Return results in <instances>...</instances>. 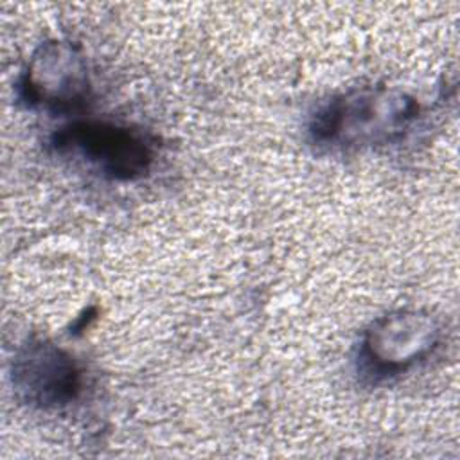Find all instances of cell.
Here are the masks:
<instances>
[{
  "instance_id": "obj_2",
  "label": "cell",
  "mask_w": 460,
  "mask_h": 460,
  "mask_svg": "<svg viewBox=\"0 0 460 460\" xmlns=\"http://www.w3.org/2000/svg\"><path fill=\"white\" fill-rule=\"evenodd\" d=\"M59 151H72L113 180H138L149 172L153 147L137 129L102 120H77L54 137Z\"/></svg>"
},
{
  "instance_id": "obj_5",
  "label": "cell",
  "mask_w": 460,
  "mask_h": 460,
  "mask_svg": "<svg viewBox=\"0 0 460 460\" xmlns=\"http://www.w3.org/2000/svg\"><path fill=\"white\" fill-rule=\"evenodd\" d=\"M22 88L31 104L59 113L72 111L88 99L86 63L74 45L45 41L32 54Z\"/></svg>"
},
{
  "instance_id": "obj_3",
  "label": "cell",
  "mask_w": 460,
  "mask_h": 460,
  "mask_svg": "<svg viewBox=\"0 0 460 460\" xmlns=\"http://www.w3.org/2000/svg\"><path fill=\"white\" fill-rule=\"evenodd\" d=\"M11 377L18 399L41 410L66 406L81 390V372L74 358L40 338L18 349Z\"/></svg>"
},
{
  "instance_id": "obj_4",
  "label": "cell",
  "mask_w": 460,
  "mask_h": 460,
  "mask_svg": "<svg viewBox=\"0 0 460 460\" xmlns=\"http://www.w3.org/2000/svg\"><path fill=\"white\" fill-rule=\"evenodd\" d=\"M438 320L422 309H397L367 329L363 356L381 374L401 372L424 359L440 340Z\"/></svg>"
},
{
  "instance_id": "obj_1",
  "label": "cell",
  "mask_w": 460,
  "mask_h": 460,
  "mask_svg": "<svg viewBox=\"0 0 460 460\" xmlns=\"http://www.w3.org/2000/svg\"><path fill=\"white\" fill-rule=\"evenodd\" d=\"M419 104L392 88H361L325 104L313 119L314 142L334 147H365L392 142L417 119Z\"/></svg>"
}]
</instances>
